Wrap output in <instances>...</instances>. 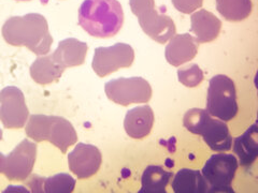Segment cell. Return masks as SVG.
<instances>
[{"instance_id": "cell-1", "label": "cell", "mask_w": 258, "mask_h": 193, "mask_svg": "<svg viewBox=\"0 0 258 193\" xmlns=\"http://www.w3.org/2000/svg\"><path fill=\"white\" fill-rule=\"evenodd\" d=\"M5 41L13 46H25L38 56L50 53L53 38L45 18L38 13L12 16L3 26Z\"/></svg>"}, {"instance_id": "cell-2", "label": "cell", "mask_w": 258, "mask_h": 193, "mask_svg": "<svg viewBox=\"0 0 258 193\" xmlns=\"http://www.w3.org/2000/svg\"><path fill=\"white\" fill-rule=\"evenodd\" d=\"M124 24V11L117 0H84L79 9V25L96 38H112Z\"/></svg>"}, {"instance_id": "cell-3", "label": "cell", "mask_w": 258, "mask_h": 193, "mask_svg": "<svg viewBox=\"0 0 258 193\" xmlns=\"http://www.w3.org/2000/svg\"><path fill=\"white\" fill-rule=\"evenodd\" d=\"M25 132L28 138L37 143L47 141L57 147L62 154L78 141V134L69 120L59 116L31 115Z\"/></svg>"}, {"instance_id": "cell-4", "label": "cell", "mask_w": 258, "mask_h": 193, "mask_svg": "<svg viewBox=\"0 0 258 193\" xmlns=\"http://www.w3.org/2000/svg\"><path fill=\"white\" fill-rule=\"evenodd\" d=\"M129 6L138 18L144 34L154 41L164 44L175 35L174 22L168 15L156 10L154 0H129Z\"/></svg>"}, {"instance_id": "cell-5", "label": "cell", "mask_w": 258, "mask_h": 193, "mask_svg": "<svg viewBox=\"0 0 258 193\" xmlns=\"http://www.w3.org/2000/svg\"><path fill=\"white\" fill-rule=\"evenodd\" d=\"M207 111L210 115L225 123L236 117L239 107L236 86L230 77L220 74L210 79Z\"/></svg>"}, {"instance_id": "cell-6", "label": "cell", "mask_w": 258, "mask_h": 193, "mask_svg": "<svg viewBox=\"0 0 258 193\" xmlns=\"http://www.w3.org/2000/svg\"><path fill=\"white\" fill-rule=\"evenodd\" d=\"M238 167L239 162L233 155H213L207 161L201 171L208 183V192H233L231 183Z\"/></svg>"}, {"instance_id": "cell-7", "label": "cell", "mask_w": 258, "mask_h": 193, "mask_svg": "<svg viewBox=\"0 0 258 193\" xmlns=\"http://www.w3.org/2000/svg\"><path fill=\"white\" fill-rule=\"evenodd\" d=\"M104 91L112 102L127 107L135 103H148L152 98V87L142 77H120L110 80Z\"/></svg>"}, {"instance_id": "cell-8", "label": "cell", "mask_w": 258, "mask_h": 193, "mask_svg": "<svg viewBox=\"0 0 258 193\" xmlns=\"http://www.w3.org/2000/svg\"><path fill=\"white\" fill-rule=\"evenodd\" d=\"M134 60V48L126 43H116L110 47H97L92 67L97 75L104 77L118 69L129 68Z\"/></svg>"}, {"instance_id": "cell-9", "label": "cell", "mask_w": 258, "mask_h": 193, "mask_svg": "<svg viewBox=\"0 0 258 193\" xmlns=\"http://www.w3.org/2000/svg\"><path fill=\"white\" fill-rule=\"evenodd\" d=\"M29 111L21 89L13 86L0 91V120L7 129H21L26 125Z\"/></svg>"}, {"instance_id": "cell-10", "label": "cell", "mask_w": 258, "mask_h": 193, "mask_svg": "<svg viewBox=\"0 0 258 193\" xmlns=\"http://www.w3.org/2000/svg\"><path fill=\"white\" fill-rule=\"evenodd\" d=\"M37 159V145L23 140L6 158L4 174L9 180H26L32 172Z\"/></svg>"}, {"instance_id": "cell-11", "label": "cell", "mask_w": 258, "mask_h": 193, "mask_svg": "<svg viewBox=\"0 0 258 193\" xmlns=\"http://www.w3.org/2000/svg\"><path fill=\"white\" fill-rule=\"evenodd\" d=\"M102 162L100 150L94 145L79 143L68 155L70 171L79 179H86L99 171Z\"/></svg>"}, {"instance_id": "cell-12", "label": "cell", "mask_w": 258, "mask_h": 193, "mask_svg": "<svg viewBox=\"0 0 258 193\" xmlns=\"http://www.w3.org/2000/svg\"><path fill=\"white\" fill-rule=\"evenodd\" d=\"M198 42L189 34L174 35L166 46V59L173 67H180L194 59L198 53Z\"/></svg>"}, {"instance_id": "cell-13", "label": "cell", "mask_w": 258, "mask_h": 193, "mask_svg": "<svg viewBox=\"0 0 258 193\" xmlns=\"http://www.w3.org/2000/svg\"><path fill=\"white\" fill-rule=\"evenodd\" d=\"M88 46L85 42L79 41L78 39L69 38L59 42L57 48L52 55L53 60L59 64L61 68L78 67L85 62Z\"/></svg>"}, {"instance_id": "cell-14", "label": "cell", "mask_w": 258, "mask_h": 193, "mask_svg": "<svg viewBox=\"0 0 258 193\" xmlns=\"http://www.w3.org/2000/svg\"><path fill=\"white\" fill-rule=\"evenodd\" d=\"M154 125V113L149 106L135 108L127 112L124 120L126 133L133 139L140 140L148 136Z\"/></svg>"}, {"instance_id": "cell-15", "label": "cell", "mask_w": 258, "mask_h": 193, "mask_svg": "<svg viewBox=\"0 0 258 193\" xmlns=\"http://www.w3.org/2000/svg\"><path fill=\"white\" fill-rule=\"evenodd\" d=\"M190 22V31L195 35L198 43L212 42L220 35L222 22L213 13L205 9L191 14Z\"/></svg>"}, {"instance_id": "cell-16", "label": "cell", "mask_w": 258, "mask_h": 193, "mask_svg": "<svg viewBox=\"0 0 258 193\" xmlns=\"http://www.w3.org/2000/svg\"><path fill=\"white\" fill-rule=\"evenodd\" d=\"M201 136L210 149L214 151H228L231 149L232 138L228 126L222 120L210 118Z\"/></svg>"}, {"instance_id": "cell-17", "label": "cell", "mask_w": 258, "mask_h": 193, "mask_svg": "<svg viewBox=\"0 0 258 193\" xmlns=\"http://www.w3.org/2000/svg\"><path fill=\"white\" fill-rule=\"evenodd\" d=\"M233 151L239 158V164L251 166L258 157V127L253 125L233 142Z\"/></svg>"}, {"instance_id": "cell-18", "label": "cell", "mask_w": 258, "mask_h": 193, "mask_svg": "<svg viewBox=\"0 0 258 193\" xmlns=\"http://www.w3.org/2000/svg\"><path fill=\"white\" fill-rule=\"evenodd\" d=\"M64 69L56 63L52 55L39 56L30 66V76L39 85H48L57 82Z\"/></svg>"}, {"instance_id": "cell-19", "label": "cell", "mask_w": 258, "mask_h": 193, "mask_svg": "<svg viewBox=\"0 0 258 193\" xmlns=\"http://www.w3.org/2000/svg\"><path fill=\"white\" fill-rule=\"evenodd\" d=\"M171 187L175 193H206L208 183L201 172L182 168L174 176Z\"/></svg>"}, {"instance_id": "cell-20", "label": "cell", "mask_w": 258, "mask_h": 193, "mask_svg": "<svg viewBox=\"0 0 258 193\" xmlns=\"http://www.w3.org/2000/svg\"><path fill=\"white\" fill-rule=\"evenodd\" d=\"M172 177V172L166 171L163 166L150 165L142 174L139 193H166V188Z\"/></svg>"}, {"instance_id": "cell-21", "label": "cell", "mask_w": 258, "mask_h": 193, "mask_svg": "<svg viewBox=\"0 0 258 193\" xmlns=\"http://www.w3.org/2000/svg\"><path fill=\"white\" fill-rule=\"evenodd\" d=\"M76 179L69 174H56L44 179L32 178L29 184L34 192L71 193L76 188Z\"/></svg>"}, {"instance_id": "cell-22", "label": "cell", "mask_w": 258, "mask_h": 193, "mask_svg": "<svg viewBox=\"0 0 258 193\" xmlns=\"http://www.w3.org/2000/svg\"><path fill=\"white\" fill-rule=\"evenodd\" d=\"M216 9L226 21L240 22L248 18L253 4L252 0H216Z\"/></svg>"}, {"instance_id": "cell-23", "label": "cell", "mask_w": 258, "mask_h": 193, "mask_svg": "<svg viewBox=\"0 0 258 193\" xmlns=\"http://www.w3.org/2000/svg\"><path fill=\"white\" fill-rule=\"evenodd\" d=\"M210 118H211V115L209 114L207 110L190 109L185 113L183 125L189 132L201 135Z\"/></svg>"}, {"instance_id": "cell-24", "label": "cell", "mask_w": 258, "mask_h": 193, "mask_svg": "<svg viewBox=\"0 0 258 193\" xmlns=\"http://www.w3.org/2000/svg\"><path fill=\"white\" fill-rule=\"evenodd\" d=\"M180 83L186 87H196L204 80V73L198 64L191 63L189 66L177 70Z\"/></svg>"}, {"instance_id": "cell-25", "label": "cell", "mask_w": 258, "mask_h": 193, "mask_svg": "<svg viewBox=\"0 0 258 193\" xmlns=\"http://www.w3.org/2000/svg\"><path fill=\"white\" fill-rule=\"evenodd\" d=\"M172 4L177 11L189 14L203 7L204 0H172Z\"/></svg>"}, {"instance_id": "cell-26", "label": "cell", "mask_w": 258, "mask_h": 193, "mask_svg": "<svg viewBox=\"0 0 258 193\" xmlns=\"http://www.w3.org/2000/svg\"><path fill=\"white\" fill-rule=\"evenodd\" d=\"M6 156L0 152V173H4L5 170V164H6Z\"/></svg>"}, {"instance_id": "cell-27", "label": "cell", "mask_w": 258, "mask_h": 193, "mask_svg": "<svg viewBox=\"0 0 258 193\" xmlns=\"http://www.w3.org/2000/svg\"><path fill=\"white\" fill-rule=\"evenodd\" d=\"M2 140H3V130L0 129V141H2Z\"/></svg>"}, {"instance_id": "cell-28", "label": "cell", "mask_w": 258, "mask_h": 193, "mask_svg": "<svg viewBox=\"0 0 258 193\" xmlns=\"http://www.w3.org/2000/svg\"><path fill=\"white\" fill-rule=\"evenodd\" d=\"M15 2H30V0H15Z\"/></svg>"}]
</instances>
